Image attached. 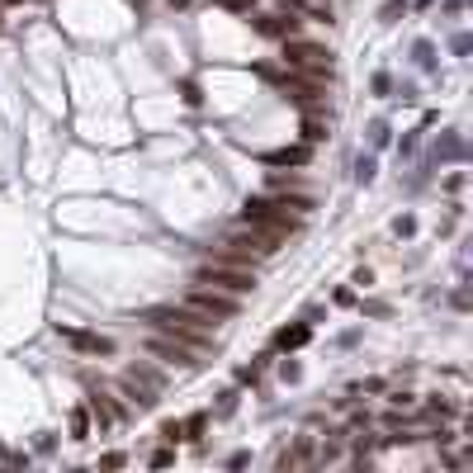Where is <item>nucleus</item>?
<instances>
[{
  "instance_id": "obj_19",
  "label": "nucleus",
  "mask_w": 473,
  "mask_h": 473,
  "mask_svg": "<svg viewBox=\"0 0 473 473\" xmlns=\"http://www.w3.org/2000/svg\"><path fill=\"white\" fill-rule=\"evenodd\" d=\"M369 147H388V123H369Z\"/></svg>"
},
{
  "instance_id": "obj_11",
  "label": "nucleus",
  "mask_w": 473,
  "mask_h": 473,
  "mask_svg": "<svg viewBox=\"0 0 473 473\" xmlns=\"http://www.w3.org/2000/svg\"><path fill=\"white\" fill-rule=\"evenodd\" d=\"M308 336H313V327L298 322V327H284V332L275 336V345H280V350H298V345H308Z\"/></svg>"
},
{
  "instance_id": "obj_1",
  "label": "nucleus",
  "mask_w": 473,
  "mask_h": 473,
  "mask_svg": "<svg viewBox=\"0 0 473 473\" xmlns=\"http://www.w3.org/2000/svg\"><path fill=\"white\" fill-rule=\"evenodd\" d=\"M147 327H152V332H166V336L199 341V345H209V336H213V317H204L199 308H189V303H166V308H152V313H147Z\"/></svg>"
},
{
  "instance_id": "obj_29",
  "label": "nucleus",
  "mask_w": 473,
  "mask_h": 473,
  "mask_svg": "<svg viewBox=\"0 0 473 473\" xmlns=\"http://www.w3.org/2000/svg\"><path fill=\"white\" fill-rule=\"evenodd\" d=\"M232 407H237V393H223V402H218V417H232Z\"/></svg>"
},
{
  "instance_id": "obj_25",
  "label": "nucleus",
  "mask_w": 473,
  "mask_h": 473,
  "mask_svg": "<svg viewBox=\"0 0 473 473\" xmlns=\"http://www.w3.org/2000/svg\"><path fill=\"white\" fill-rule=\"evenodd\" d=\"M100 469H123V454H119V449H109V454H100Z\"/></svg>"
},
{
  "instance_id": "obj_8",
  "label": "nucleus",
  "mask_w": 473,
  "mask_h": 473,
  "mask_svg": "<svg viewBox=\"0 0 473 473\" xmlns=\"http://www.w3.org/2000/svg\"><path fill=\"white\" fill-rule=\"evenodd\" d=\"M289 469H313V436H298V445L280 454V473Z\"/></svg>"
},
{
  "instance_id": "obj_23",
  "label": "nucleus",
  "mask_w": 473,
  "mask_h": 473,
  "mask_svg": "<svg viewBox=\"0 0 473 473\" xmlns=\"http://www.w3.org/2000/svg\"><path fill=\"white\" fill-rule=\"evenodd\" d=\"M166 464H175V449H171V445L152 454V469H166Z\"/></svg>"
},
{
  "instance_id": "obj_28",
  "label": "nucleus",
  "mask_w": 473,
  "mask_h": 473,
  "mask_svg": "<svg viewBox=\"0 0 473 473\" xmlns=\"http://www.w3.org/2000/svg\"><path fill=\"white\" fill-rule=\"evenodd\" d=\"M350 393H384V379H365L360 388H350Z\"/></svg>"
},
{
  "instance_id": "obj_7",
  "label": "nucleus",
  "mask_w": 473,
  "mask_h": 473,
  "mask_svg": "<svg viewBox=\"0 0 473 473\" xmlns=\"http://www.w3.org/2000/svg\"><path fill=\"white\" fill-rule=\"evenodd\" d=\"M119 388H123V393H128V402H132V407H142V412L161 402L157 388H152V384H142V379H132V374H123V384H119Z\"/></svg>"
},
{
  "instance_id": "obj_14",
  "label": "nucleus",
  "mask_w": 473,
  "mask_h": 473,
  "mask_svg": "<svg viewBox=\"0 0 473 473\" xmlns=\"http://www.w3.org/2000/svg\"><path fill=\"white\" fill-rule=\"evenodd\" d=\"M85 436H90V412L76 407V412H71V440H85Z\"/></svg>"
},
{
  "instance_id": "obj_21",
  "label": "nucleus",
  "mask_w": 473,
  "mask_h": 473,
  "mask_svg": "<svg viewBox=\"0 0 473 473\" xmlns=\"http://www.w3.org/2000/svg\"><path fill=\"white\" fill-rule=\"evenodd\" d=\"M161 440L175 445V440H180V421H161Z\"/></svg>"
},
{
  "instance_id": "obj_6",
  "label": "nucleus",
  "mask_w": 473,
  "mask_h": 473,
  "mask_svg": "<svg viewBox=\"0 0 473 473\" xmlns=\"http://www.w3.org/2000/svg\"><path fill=\"white\" fill-rule=\"evenodd\" d=\"M85 412L95 417V426H100V431H109L119 417H128V407H123V402H114V397H109V388H90V393H85Z\"/></svg>"
},
{
  "instance_id": "obj_22",
  "label": "nucleus",
  "mask_w": 473,
  "mask_h": 473,
  "mask_svg": "<svg viewBox=\"0 0 473 473\" xmlns=\"http://www.w3.org/2000/svg\"><path fill=\"white\" fill-rule=\"evenodd\" d=\"M440 157H464V142H459V137H445V142H440Z\"/></svg>"
},
{
  "instance_id": "obj_12",
  "label": "nucleus",
  "mask_w": 473,
  "mask_h": 473,
  "mask_svg": "<svg viewBox=\"0 0 473 473\" xmlns=\"http://www.w3.org/2000/svg\"><path fill=\"white\" fill-rule=\"evenodd\" d=\"M204 431H209V417H204V412H194L189 421H180V436H184V440H199Z\"/></svg>"
},
{
  "instance_id": "obj_13",
  "label": "nucleus",
  "mask_w": 473,
  "mask_h": 473,
  "mask_svg": "<svg viewBox=\"0 0 473 473\" xmlns=\"http://www.w3.org/2000/svg\"><path fill=\"white\" fill-rule=\"evenodd\" d=\"M128 374H132V379H142V384H152L157 393H161V388H166V379H161V374H157V369H152V365H132Z\"/></svg>"
},
{
  "instance_id": "obj_30",
  "label": "nucleus",
  "mask_w": 473,
  "mask_h": 473,
  "mask_svg": "<svg viewBox=\"0 0 473 473\" xmlns=\"http://www.w3.org/2000/svg\"><path fill=\"white\" fill-rule=\"evenodd\" d=\"M223 5H227V10H237V15H246V10H251V0H223Z\"/></svg>"
},
{
  "instance_id": "obj_2",
  "label": "nucleus",
  "mask_w": 473,
  "mask_h": 473,
  "mask_svg": "<svg viewBox=\"0 0 473 473\" xmlns=\"http://www.w3.org/2000/svg\"><path fill=\"white\" fill-rule=\"evenodd\" d=\"M194 280H199V284H218V289L237 293V298L256 289V270H251V265H241V261H227V256H213V261H204Z\"/></svg>"
},
{
  "instance_id": "obj_15",
  "label": "nucleus",
  "mask_w": 473,
  "mask_h": 473,
  "mask_svg": "<svg viewBox=\"0 0 473 473\" xmlns=\"http://www.w3.org/2000/svg\"><path fill=\"white\" fill-rule=\"evenodd\" d=\"M397 15H407V0H384L379 19H384V24H397Z\"/></svg>"
},
{
  "instance_id": "obj_4",
  "label": "nucleus",
  "mask_w": 473,
  "mask_h": 473,
  "mask_svg": "<svg viewBox=\"0 0 473 473\" xmlns=\"http://www.w3.org/2000/svg\"><path fill=\"white\" fill-rule=\"evenodd\" d=\"M147 350H152L157 360H166V365L194 369L199 360H204V350H209V345H199V341H184V336H166V332H152V336H147Z\"/></svg>"
},
{
  "instance_id": "obj_9",
  "label": "nucleus",
  "mask_w": 473,
  "mask_h": 473,
  "mask_svg": "<svg viewBox=\"0 0 473 473\" xmlns=\"http://www.w3.org/2000/svg\"><path fill=\"white\" fill-rule=\"evenodd\" d=\"M293 28H298V19H293L289 10H284V15H261V19H256V33H265V38H293Z\"/></svg>"
},
{
  "instance_id": "obj_18",
  "label": "nucleus",
  "mask_w": 473,
  "mask_h": 473,
  "mask_svg": "<svg viewBox=\"0 0 473 473\" xmlns=\"http://www.w3.org/2000/svg\"><path fill=\"white\" fill-rule=\"evenodd\" d=\"M388 402H393V412H402V407H417V393H407V388H393V393H388Z\"/></svg>"
},
{
  "instance_id": "obj_27",
  "label": "nucleus",
  "mask_w": 473,
  "mask_h": 473,
  "mask_svg": "<svg viewBox=\"0 0 473 473\" xmlns=\"http://www.w3.org/2000/svg\"><path fill=\"white\" fill-rule=\"evenodd\" d=\"M393 232H397V237H412V232H417V223H412V218L402 213V218H397V223H393Z\"/></svg>"
},
{
  "instance_id": "obj_17",
  "label": "nucleus",
  "mask_w": 473,
  "mask_h": 473,
  "mask_svg": "<svg viewBox=\"0 0 473 473\" xmlns=\"http://www.w3.org/2000/svg\"><path fill=\"white\" fill-rule=\"evenodd\" d=\"M412 57H417V67H436V48H431L426 38H421L417 48H412Z\"/></svg>"
},
{
  "instance_id": "obj_31",
  "label": "nucleus",
  "mask_w": 473,
  "mask_h": 473,
  "mask_svg": "<svg viewBox=\"0 0 473 473\" xmlns=\"http://www.w3.org/2000/svg\"><path fill=\"white\" fill-rule=\"evenodd\" d=\"M0 5H10V0H0Z\"/></svg>"
},
{
  "instance_id": "obj_3",
  "label": "nucleus",
  "mask_w": 473,
  "mask_h": 473,
  "mask_svg": "<svg viewBox=\"0 0 473 473\" xmlns=\"http://www.w3.org/2000/svg\"><path fill=\"white\" fill-rule=\"evenodd\" d=\"M332 48L327 43H308V38H284V62H289V71H303V76H322V80H332Z\"/></svg>"
},
{
  "instance_id": "obj_10",
  "label": "nucleus",
  "mask_w": 473,
  "mask_h": 473,
  "mask_svg": "<svg viewBox=\"0 0 473 473\" xmlns=\"http://www.w3.org/2000/svg\"><path fill=\"white\" fill-rule=\"evenodd\" d=\"M67 341L76 350H85V355H114V341L100 336V332H67Z\"/></svg>"
},
{
  "instance_id": "obj_16",
  "label": "nucleus",
  "mask_w": 473,
  "mask_h": 473,
  "mask_svg": "<svg viewBox=\"0 0 473 473\" xmlns=\"http://www.w3.org/2000/svg\"><path fill=\"white\" fill-rule=\"evenodd\" d=\"M275 166H303L308 161V147H293V152H280V157H270Z\"/></svg>"
},
{
  "instance_id": "obj_5",
  "label": "nucleus",
  "mask_w": 473,
  "mask_h": 473,
  "mask_svg": "<svg viewBox=\"0 0 473 473\" xmlns=\"http://www.w3.org/2000/svg\"><path fill=\"white\" fill-rule=\"evenodd\" d=\"M184 303H189V308H199L204 317H213V322H218V317H237V308H241V303H237V293L218 289V284H199V280L189 284Z\"/></svg>"
},
{
  "instance_id": "obj_26",
  "label": "nucleus",
  "mask_w": 473,
  "mask_h": 473,
  "mask_svg": "<svg viewBox=\"0 0 473 473\" xmlns=\"http://www.w3.org/2000/svg\"><path fill=\"white\" fill-rule=\"evenodd\" d=\"M388 90H393V76H388V71H379V76H374V95H388Z\"/></svg>"
},
{
  "instance_id": "obj_20",
  "label": "nucleus",
  "mask_w": 473,
  "mask_h": 473,
  "mask_svg": "<svg viewBox=\"0 0 473 473\" xmlns=\"http://www.w3.org/2000/svg\"><path fill=\"white\" fill-rule=\"evenodd\" d=\"M355 180H360V184L374 180V157H360V161H355Z\"/></svg>"
},
{
  "instance_id": "obj_24",
  "label": "nucleus",
  "mask_w": 473,
  "mask_h": 473,
  "mask_svg": "<svg viewBox=\"0 0 473 473\" xmlns=\"http://www.w3.org/2000/svg\"><path fill=\"white\" fill-rule=\"evenodd\" d=\"M303 137H308V142H322V137H327V128H322L317 119H308V128H303Z\"/></svg>"
}]
</instances>
